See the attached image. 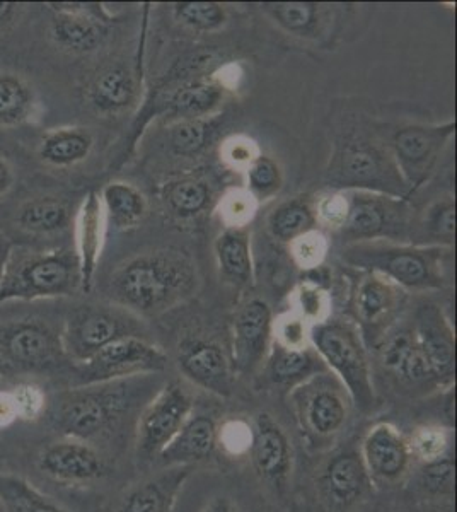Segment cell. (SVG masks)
<instances>
[{
    "label": "cell",
    "mask_w": 457,
    "mask_h": 512,
    "mask_svg": "<svg viewBox=\"0 0 457 512\" xmlns=\"http://www.w3.org/2000/svg\"><path fill=\"white\" fill-rule=\"evenodd\" d=\"M263 7L292 35H311L318 24L319 7L313 2H272Z\"/></svg>",
    "instance_id": "obj_38"
},
{
    "label": "cell",
    "mask_w": 457,
    "mask_h": 512,
    "mask_svg": "<svg viewBox=\"0 0 457 512\" xmlns=\"http://www.w3.org/2000/svg\"><path fill=\"white\" fill-rule=\"evenodd\" d=\"M193 410L195 400L180 383L171 381L161 386L145 403L137 419L135 446L140 460H159Z\"/></svg>",
    "instance_id": "obj_8"
},
{
    "label": "cell",
    "mask_w": 457,
    "mask_h": 512,
    "mask_svg": "<svg viewBox=\"0 0 457 512\" xmlns=\"http://www.w3.org/2000/svg\"><path fill=\"white\" fill-rule=\"evenodd\" d=\"M287 402L302 437L314 449L330 448L352 419V398L330 371L314 374L290 388Z\"/></svg>",
    "instance_id": "obj_6"
},
{
    "label": "cell",
    "mask_w": 457,
    "mask_h": 512,
    "mask_svg": "<svg viewBox=\"0 0 457 512\" xmlns=\"http://www.w3.org/2000/svg\"><path fill=\"white\" fill-rule=\"evenodd\" d=\"M296 311L307 325H318L321 321L328 320L330 315V296L323 291L318 284H301L296 291Z\"/></svg>",
    "instance_id": "obj_45"
},
{
    "label": "cell",
    "mask_w": 457,
    "mask_h": 512,
    "mask_svg": "<svg viewBox=\"0 0 457 512\" xmlns=\"http://www.w3.org/2000/svg\"><path fill=\"white\" fill-rule=\"evenodd\" d=\"M193 466H166L128 489L116 512H173Z\"/></svg>",
    "instance_id": "obj_21"
},
{
    "label": "cell",
    "mask_w": 457,
    "mask_h": 512,
    "mask_svg": "<svg viewBox=\"0 0 457 512\" xmlns=\"http://www.w3.org/2000/svg\"><path fill=\"white\" fill-rule=\"evenodd\" d=\"M411 330L437 386H452L456 376V335L444 311L435 304H423Z\"/></svg>",
    "instance_id": "obj_18"
},
{
    "label": "cell",
    "mask_w": 457,
    "mask_h": 512,
    "mask_svg": "<svg viewBox=\"0 0 457 512\" xmlns=\"http://www.w3.org/2000/svg\"><path fill=\"white\" fill-rule=\"evenodd\" d=\"M265 362H267L265 373L268 379L277 386H285L287 390L301 384L314 374L328 371L323 359L311 345L306 349H285L272 340V347Z\"/></svg>",
    "instance_id": "obj_27"
},
{
    "label": "cell",
    "mask_w": 457,
    "mask_h": 512,
    "mask_svg": "<svg viewBox=\"0 0 457 512\" xmlns=\"http://www.w3.org/2000/svg\"><path fill=\"white\" fill-rule=\"evenodd\" d=\"M219 448V422L209 412H191L181 431L159 456L164 466H193L214 458Z\"/></svg>",
    "instance_id": "obj_23"
},
{
    "label": "cell",
    "mask_w": 457,
    "mask_h": 512,
    "mask_svg": "<svg viewBox=\"0 0 457 512\" xmlns=\"http://www.w3.org/2000/svg\"><path fill=\"white\" fill-rule=\"evenodd\" d=\"M16 181V173L12 164L4 156H0V198L6 197L11 192Z\"/></svg>",
    "instance_id": "obj_54"
},
{
    "label": "cell",
    "mask_w": 457,
    "mask_h": 512,
    "mask_svg": "<svg viewBox=\"0 0 457 512\" xmlns=\"http://www.w3.org/2000/svg\"><path fill=\"white\" fill-rule=\"evenodd\" d=\"M38 466L45 475L62 483L94 482L106 472L98 449L74 437H64L43 449Z\"/></svg>",
    "instance_id": "obj_20"
},
{
    "label": "cell",
    "mask_w": 457,
    "mask_h": 512,
    "mask_svg": "<svg viewBox=\"0 0 457 512\" xmlns=\"http://www.w3.org/2000/svg\"><path fill=\"white\" fill-rule=\"evenodd\" d=\"M454 134V120L442 125H410L394 134L391 158L406 187L415 190L429 178Z\"/></svg>",
    "instance_id": "obj_10"
},
{
    "label": "cell",
    "mask_w": 457,
    "mask_h": 512,
    "mask_svg": "<svg viewBox=\"0 0 457 512\" xmlns=\"http://www.w3.org/2000/svg\"><path fill=\"white\" fill-rule=\"evenodd\" d=\"M408 437L411 458L420 465L451 454L452 431L442 425H418Z\"/></svg>",
    "instance_id": "obj_37"
},
{
    "label": "cell",
    "mask_w": 457,
    "mask_h": 512,
    "mask_svg": "<svg viewBox=\"0 0 457 512\" xmlns=\"http://www.w3.org/2000/svg\"><path fill=\"white\" fill-rule=\"evenodd\" d=\"M210 190L203 181H178L168 190V202L171 209L180 217H193L200 214L209 205Z\"/></svg>",
    "instance_id": "obj_40"
},
{
    "label": "cell",
    "mask_w": 457,
    "mask_h": 512,
    "mask_svg": "<svg viewBox=\"0 0 457 512\" xmlns=\"http://www.w3.org/2000/svg\"><path fill=\"white\" fill-rule=\"evenodd\" d=\"M309 342L328 371L347 388L353 407L369 414L376 405V391L367 345L357 323L343 318H328L311 326Z\"/></svg>",
    "instance_id": "obj_5"
},
{
    "label": "cell",
    "mask_w": 457,
    "mask_h": 512,
    "mask_svg": "<svg viewBox=\"0 0 457 512\" xmlns=\"http://www.w3.org/2000/svg\"><path fill=\"white\" fill-rule=\"evenodd\" d=\"M418 480H420V487L427 494L435 497H451L456 485V463L452 460V454L420 465Z\"/></svg>",
    "instance_id": "obj_43"
},
{
    "label": "cell",
    "mask_w": 457,
    "mask_h": 512,
    "mask_svg": "<svg viewBox=\"0 0 457 512\" xmlns=\"http://www.w3.org/2000/svg\"><path fill=\"white\" fill-rule=\"evenodd\" d=\"M197 282L193 263L181 251L145 253L111 277V292L122 308L156 315L190 296Z\"/></svg>",
    "instance_id": "obj_2"
},
{
    "label": "cell",
    "mask_w": 457,
    "mask_h": 512,
    "mask_svg": "<svg viewBox=\"0 0 457 512\" xmlns=\"http://www.w3.org/2000/svg\"><path fill=\"white\" fill-rule=\"evenodd\" d=\"M224 88L217 81H188L168 99V111L181 120L209 117L219 106Z\"/></svg>",
    "instance_id": "obj_30"
},
{
    "label": "cell",
    "mask_w": 457,
    "mask_h": 512,
    "mask_svg": "<svg viewBox=\"0 0 457 512\" xmlns=\"http://www.w3.org/2000/svg\"><path fill=\"white\" fill-rule=\"evenodd\" d=\"M214 125L207 118L180 120L169 130V147L180 156H195L207 146Z\"/></svg>",
    "instance_id": "obj_39"
},
{
    "label": "cell",
    "mask_w": 457,
    "mask_h": 512,
    "mask_svg": "<svg viewBox=\"0 0 457 512\" xmlns=\"http://www.w3.org/2000/svg\"><path fill=\"white\" fill-rule=\"evenodd\" d=\"M178 366L188 381L214 393L231 396L234 390V369L226 350L210 338H185L178 349Z\"/></svg>",
    "instance_id": "obj_19"
},
{
    "label": "cell",
    "mask_w": 457,
    "mask_h": 512,
    "mask_svg": "<svg viewBox=\"0 0 457 512\" xmlns=\"http://www.w3.org/2000/svg\"><path fill=\"white\" fill-rule=\"evenodd\" d=\"M166 364L168 357L157 345L144 337H125L77 367L81 371V384H89L161 373Z\"/></svg>",
    "instance_id": "obj_11"
},
{
    "label": "cell",
    "mask_w": 457,
    "mask_h": 512,
    "mask_svg": "<svg viewBox=\"0 0 457 512\" xmlns=\"http://www.w3.org/2000/svg\"><path fill=\"white\" fill-rule=\"evenodd\" d=\"M101 202L105 216L118 231H127L144 219V195L127 183H110L103 190Z\"/></svg>",
    "instance_id": "obj_35"
},
{
    "label": "cell",
    "mask_w": 457,
    "mask_h": 512,
    "mask_svg": "<svg viewBox=\"0 0 457 512\" xmlns=\"http://www.w3.org/2000/svg\"><path fill=\"white\" fill-rule=\"evenodd\" d=\"M14 420H18V410H16V403L12 398L11 391L7 393H0V429L11 425Z\"/></svg>",
    "instance_id": "obj_53"
},
{
    "label": "cell",
    "mask_w": 457,
    "mask_h": 512,
    "mask_svg": "<svg viewBox=\"0 0 457 512\" xmlns=\"http://www.w3.org/2000/svg\"><path fill=\"white\" fill-rule=\"evenodd\" d=\"M343 262L379 274L401 289H439L446 284V248L396 245L384 239L357 241L343 250Z\"/></svg>",
    "instance_id": "obj_4"
},
{
    "label": "cell",
    "mask_w": 457,
    "mask_h": 512,
    "mask_svg": "<svg viewBox=\"0 0 457 512\" xmlns=\"http://www.w3.org/2000/svg\"><path fill=\"white\" fill-rule=\"evenodd\" d=\"M425 233L440 243L452 245L454 233H456V204L452 198H446L442 202L430 207L425 219Z\"/></svg>",
    "instance_id": "obj_47"
},
{
    "label": "cell",
    "mask_w": 457,
    "mask_h": 512,
    "mask_svg": "<svg viewBox=\"0 0 457 512\" xmlns=\"http://www.w3.org/2000/svg\"><path fill=\"white\" fill-rule=\"evenodd\" d=\"M331 178L342 187L367 188L403 195L406 183L396 168L391 154H384L377 147L364 142L345 144L336 156Z\"/></svg>",
    "instance_id": "obj_13"
},
{
    "label": "cell",
    "mask_w": 457,
    "mask_h": 512,
    "mask_svg": "<svg viewBox=\"0 0 457 512\" xmlns=\"http://www.w3.org/2000/svg\"><path fill=\"white\" fill-rule=\"evenodd\" d=\"M2 374H6V371H4V369H2V367H0V376H2Z\"/></svg>",
    "instance_id": "obj_58"
},
{
    "label": "cell",
    "mask_w": 457,
    "mask_h": 512,
    "mask_svg": "<svg viewBox=\"0 0 457 512\" xmlns=\"http://www.w3.org/2000/svg\"><path fill=\"white\" fill-rule=\"evenodd\" d=\"M154 376L113 379L101 383L81 384L55 396L50 417L64 437L93 443L120 429L123 420L135 410H142L151 400Z\"/></svg>",
    "instance_id": "obj_1"
},
{
    "label": "cell",
    "mask_w": 457,
    "mask_h": 512,
    "mask_svg": "<svg viewBox=\"0 0 457 512\" xmlns=\"http://www.w3.org/2000/svg\"><path fill=\"white\" fill-rule=\"evenodd\" d=\"M314 219V210L307 202L292 200L273 210L268 219V227L275 238L290 243L292 239L313 229Z\"/></svg>",
    "instance_id": "obj_36"
},
{
    "label": "cell",
    "mask_w": 457,
    "mask_h": 512,
    "mask_svg": "<svg viewBox=\"0 0 457 512\" xmlns=\"http://www.w3.org/2000/svg\"><path fill=\"white\" fill-rule=\"evenodd\" d=\"M348 209H350V202H348L347 193H328L319 198L314 217H318L324 226L342 229L347 221Z\"/></svg>",
    "instance_id": "obj_51"
},
{
    "label": "cell",
    "mask_w": 457,
    "mask_h": 512,
    "mask_svg": "<svg viewBox=\"0 0 457 512\" xmlns=\"http://www.w3.org/2000/svg\"><path fill=\"white\" fill-rule=\"evenodd\" d=\"M93 147V134L86 128H55L41 137L36 154L47 166L69 168L82 163Z\"/></svg>",
    "instance_id": "obj_28"
},
{
    "label": "cell",
    "mask_w": 457,
    "mask_h": 512,
    "mask_svg": "<svg viewBox=\"0 0 457 512\" xmlns=\"http://www.w3.org/2000/svg\"><path fill=\"white\" fill-rule=\"evenodd\" d=\"M12 245L7 241L6 236H0V277H2V272H4V267H6L7 256L11 253Z\"/></svg>",
    "instance_id": "obj_57"
},
{
    "label": "cell",
    "mask_w": 457,
    "mask_h": 512,
    "mask_svg": "<svg viewBox=\"0 0 457 512\" xmlns=\"http://www.w3.org/2000/svg\"><path fill=\"white\" fill-rule=\"evenodd\" d=\"M273 340L272 309L263 299H249L239 309L232 326L231 362L234 374L255 373L267 361Z\"/></svg>",
    "instance_id": "obj_17"
},
{
    "label": "cell",
    "mask_w": 457,
    "mask_h": 512,
    "mask_svg": "<svg viewBox=\"0 0 457 512\" xmlns=\"http://www.w3.org/2000/svg\"><path fill=\"white\" fill-rule=\"evenodd\" d=\"M174 14L181 23L200 31L219 30L227 21L226 9L217 2H178Z\"/></svg>",
    "instance_id": "obj_41"
},
{
    "label": "cell",
    "mask_w": 457,
    "mask_h": 512,
    "mask_svg": "<svg viewBox=\"0 0 457 512\" xmlns=\"http://www.w3.org/2000/svg\"><path fill=\"white\" fill-rule=\"evenodd\" d=\"M18 419L35 420L47 410V398L41 393L40 388L33 384H21L11 391Z\"/></svg>",
    "instance_id": "obj_52"
},
{
    "label": "cell",
    "mask_w": 457,
    "mask_h": 512,
    "mask_svg": "<svg viewBox=\"0 0 457 512\" xmlns=\"http://www.w3.org/2000/svg\"><path fill=\"white\" fill-rule=\"evenodd\" d=\"M105 209L98 193L91 192L84 198L77 214V256L81 263L82 291L93 286L94 272L98 267L103 239H105Z\"/></svg>",
    "instance_id": "obj_26"
},
{
    "label": "cell",
    "mask_w": 457,
    "mask_h": 512,
    "mask_svg": "<svg viewBox=\"0 0 457 512\" xmlns=\"http://www.w3.org/2000/svg\"><path fill=\"white\" fill-rule=\"evenodd\" d=\"M50 36L65 52L84 55L99 48L105 40L106 28L101 19L84 9L57 6L50 23Z\"/></svg>",
    "instance_id": "obj_25"
},
{
    "label": "cell",
    "mask_w": 457,
    "mask_h": 512,
    "mask_svg": "<svg viewBox=\"0 0 457 512\" xmlns=\"http://www.w3.org/2000/svg\"><path fill=\"white\" fill-rule=\"evenodd\" d=\"M220 156L232 168L246 169L255 159L260 158V149L255 140L234 135L220 147Z\"/></svg>",
    "instance_id": "obj_50"
},
{
    "label": "cell",
    "mask_w": 457,
    "mask_h": 512,
    "mask_svg": "<svg viewBox=\"0 0 457 512\" xmlns=\"http://www.w3.org/2000/svg\"><path fill=\"white\" fill-rule=\"evenodd\" d=\"M403 304L405 289L386 277L369 272L360 280L353 309L367 349L381 345Z\"/></svg>",
    "instance_id": "obj_15"
},
{
    "label": "cell",
    "mask_w": 457,
    "mask_h": 512,
    "mask_svg": "<svg viewBox=\"0 0 457 512\" xmlns=\"http://www.w3.org/2000/svg\"><path fill=\"white\" fill-rule=\"evenodd\" d=\"M379 349L382 366L393 374L401 386L410 390L439 388L422 350L418 347L413 330H400L393 335L388 333Z\"/></svg>",
    "instance_id": "obj_22"
},
{
    "label": "cell",
    "mask_w": 457,
    "mask_h": 512,
    "mask_svg": "<svg viewBox=\"0 0 457 512\" xmlns=\"http://www.w3.org/2000/svg\"><path fill=\"white\" fill-rule=\"evenodd\" d=\"M202 512H239V509L231 497L219 495V497L212 499Z\"/></svg>",
    "instance_id": "obj_55"
},
{
    "label": "cell",
    "mask_w": 457,
    "mask_h": 512,
    "mask_svg": "<svg viewBox=\"0 0 457 512\" xmlns=\"http://www.w3.org/2000/svg\"><path fill=\"white\" fill-rule=\"evenodd\" d=\"M258 210V198L248 188H232L222 197L219 214L227 229H244Z\"/></svg>",
    "instance_id": "obj_42"
},
{
    "label": "cell",
    "mask_w": 457,
    "mask_h": 512,
    "mask_svg": "<svg viewBox=\"0 0 457 512\" xmlns=\"http://www.w3.org/2000/svg\"><path fill=\"white\" fill-rule=\"evenodd\" d=\"M0 506L6 512H69L18 475L0 473Z\"/></svg>",
    "instance_id": "obj_33"
},
{
    "label": "cell",
    "mask_w": 457,
    "mask_h": 512,
    "mask_svg": "<svg viewBox=\"0 0 457 512\" xmlns=\"http://www.w3.org/2000/svg\"><path fill=\"white\" fill-rule=\"evenodd\" d=\"M82 289L76 250L36 251L14 248L0 277V303L72 296Z\"/></svg>",
    "instance_id": "obj_3"
},
{
    "label": "cell",
    "mask_w": 457,
    "mask_h": 512,
    "mask_svg": "<svg viewBox=\"0 0 457 512\" xmlns=\"http://www.w3.org/2000/svg\"><path fill=\"white\" fill-rule=\"evenodd\" d=\"M248 190L256 198L268 197L282 187V171L277 163L267 156H260L246 168Z\"/></svg>",
    "instance_id": "obj_46"
},
{
    "label": "cell",
    "mask_w": 457,
    "mask_h": 512,
    "mask_svg": "<svg viewBox=\"0 0 457 512\" xmlns=\"http://www.w3.org/2000/svg\"><path fill=\"white\" fill-rule=\"evenodd\" d=\"M249 460L256 475L273 489H287L294 470V448L289 434L272 414L260 412L251 422Z\"/></svg>",
    "instance_id": "obj_14"
},
{
    "label": "cell",
    "mask_w": 457,
    "mask_h": 512,
    "mask_svg": "<svg viewBox=\"0 0 457 512\" xmlns=\"http://www.w3.org/2000/svg\"><path fill=\"white\" fill-rule=\"evenodd\" d=\"M311 326L297 315L296 311L282 315L273 321V342L282 345L285 349H306L309 342Z\"/></svg>",
    "instance_id": "obj_48"
},
{
    "label": "cell",
    "mask_w": 457,
    "mask_h": 512,
    "mask_svg": "<svg viewBox=\"0 0 457 512\" xmlns=\"http://www.w3.org/2000/svg\"><path fill=\"white\" fill-rule=\"evenodd\" d=\"M18 7V4H12V2H0V26H4L14 18Z\"/></svg>",
    "instance_id": "obj_56"
},
{
    "label": "cell",
    "mask_w": 457,
    "mask_h": 512,
    "mask_svg": "<svg viewBox=\"0 0 457 512\" xmlns=\"http://www.w3.org/2000/svg\"><path fill=\"white\" fill-rule=\"evenodd\" d=\"M374 483L357 451H342L324 461L316 477V495L326 512H352L372 494Z\"/></svg>",
    "instance_id": "obj_12"
},
{
    "label": "cell",
    "mask_w": 457,
    "mask_h": 512,
    "mask_svg": "<svg viewBox=\"0 0 457 512\" xmlns=\"http://www.w3.org/2000/svg\"><path fill=\"white\" fill-rule=\"evenodd\" d=\"M70 221L69 207L55 197L29 200L18 210L16 222L24 233L50 236L62 233Z\"/></svg>",
    "instance_id": "obj_31"
},
{
    "label": "cell",
    "mask_w": 457,
    "mask_h": 512,
    "mask_svg": "<svg viewBox=\"0 0 457 512\" xmlns=\"http://www.w3.org/2000/svg\"><path fill=\"white\" fill-rule=\"evenodd\" d=\"M87 98L99 113H118L132 105L135 79L125 65H110L94 77Z\"/></svg>",
    "instance_id": "obj_29"
},
{
    "label": "cell",
    "mask_w": 457,
    "mask_h": 512,
    "mask_svg": "<svg viewBox=\"0 0 457 512\" xmlns=\"http://www.w3.org/2000/svg\"><path fill=\"white\" fill-rule=\"evenodd\" d=\"M219 267L227 279L248 282L253 275V258L246 229H226L215 243Z\"/></svg>",
    "instance_id": "obj_34"
},
{
    "label": "cell",
    "mask_w": 457,
    "mask_h": 512,
    "mask_svg": "<svg viewBox=\"0 0 457 512\" xmlns=\"http://www.w3.org/2000/svg\"><path fill=\"white\" fill-rule=\"evenodd\" d=\"M360 458L374 485L393 487L410 472L408 437L391 422H377L365 432L360 444Z\"/></svg>",
    "instance_id": "obj_16"
},
{
    "label": "cell",
    "mask_w": 457,
    "mask_h": 512,
    "mask_svg": "<svg viewBox=\"0 0 457 512\" xmlns=\"http://www.w3.org/2000/svg\"><path fill=\"white\" fill-rule=\"evenodd\" d=\"M35 110V93L29 82L14 72H0V128L28 122Z\"/></svg>",
    "instance_id": "obj_32"
},
{
    "label": "cell",
    "mask_w": 457,
    "mask_h": 512,
    "mask_svg": "<svg viewBox=\"0 0 457 512\" xmlns=\"http://www.w3.org/2000/svg\"><path fill=\"white\" fill-rule=\"evenodd\" d=\"M251 444V424L243 419L226 420L219 425V448L231 458L248 454Z\"/></svg>",
    "instance_id": "obj_49"
},
{
    "label": "cell",
    "mask_w": 457,
    "mask_h": 512,
    "mask_svg": "<svg viewBox=\"0 0 457 512\" xmlns=\"http://www.w3.org/2000/svg\"><path fill=\"white\" fill-rule=\"evenodd\" d=\"M350 209L343 231L353 239L371 241L386 236L400 217L401 207L394 198L381 197L371 192H353L348 195Z\"/></svg>",
    "instance_id": "obj_24"
},
{
    "label": "cell",
    "mask_w": 457,
    "mask_h": 512,
    "mask_svg": "<svg viewBox=\"0 0 457 512\" xmlns=\"http://www.w3.org/2000/svg\"><path fill=\"white\" fill-rule=\"evenodd\" d=\"M64 357L60 333L43 321H16L0 332V367L6 373L45 371Z\"/></svg>",
    "instance_id": "obj_9"
},
{
    "label": "cell",
    "mask_w": 457,
    "mask_h": 512,
    "mask_svg": "<svg viewBox=\"0 0 457 512\" xmlns=\"http://www.w3.org/2000/svg\"><path fill=\"white\" fill-rule=\"evenodd\" d=\"M125 337H142L139 318L122 306L101 304L70 311L60 332L65 357L76 366L86 364L105 347Z\"/></svg>",
    "instance_id": "obj_7"
},
{
    "label": "cell",
    "mask_w": 457,
    "mask_h": 512,
    "mask_svg": "<svg viewBox=\"0 0 457 512\" xmlns=\"http://www.w3.org/2000/svg\"><path fill=\"white\" fill-rule=\"evenodd\" d=\"M289 245L292 260L302 270L321 267V263L328 255V248H330L326 236L314 227L301 236H297L296 239H292Z\"/></svg>",
    "instance_id": "obj_44"
}]
</instances>
